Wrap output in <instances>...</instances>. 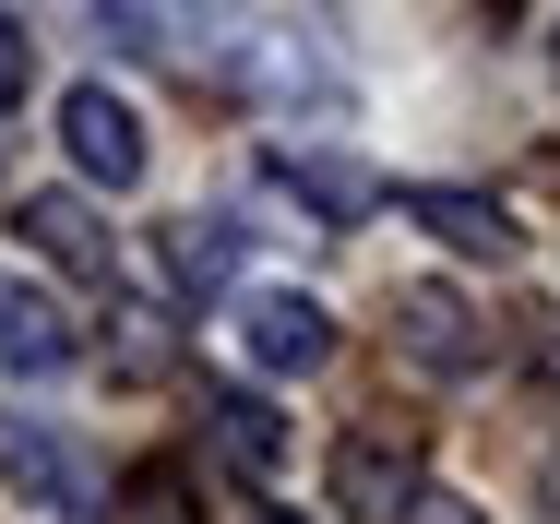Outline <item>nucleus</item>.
I'll use <instances>...</instances> for the list:
<instances>
[{
  "mask_svg": "<svg viewBox=\"0 0 560 524\" xmlns=\"http://www.w3.org/2000/svg\"><path fill=\"white\" fill-rule=\"evenodd\" d=\"M226 263H238L226 226H179V238H167V287H226Z\"/></svg>",
  "mask_w": 560,
  "mask_h": 524,
  "instance_id": "nucleus-9",
  "label": "nucleus"
},
{
  "mask_svg": "<svg viewBox=\"0 0 560 524\" xmlns=\"http://www.w3.org/2000/svg\"><path fill=\"white\" fill-rule=\"evenodd\" d=\"M238 358L275 370V382H299V370L335 358V311L323 299H238Z\"/></svg>",
  "mask_w": 560,
  "mask_h": 524,
  "instance_id": "nucleus-4",
  "label": "nucleus"
},
{
  "mask_svg": "<svg viewBox=\"0 0 560 524\" xmlns=\"http://www.w3.org/2000/svg\"><path fill=\"white\" fill-rule=\"evenodd\" d=\"M382 322H394L406 370H430V382H477L489 370V322L465 311V287H394Z\"/></svg>",
  "mask_w": 560,
  "mask_h": 524,
  "instance_id": "nucleus-1",
  "label": "nucleus"
},
{
  "mask_svg": "<svg viewBox=\"0 0 560 524\" xmlns=\"http://www.w3.org/2000/svg\"><path fill=\"white\" fill-rule=\"evenodd\" d=\"M215 441H226L238 477H275V465H287V418H275L262 394H215Z\"/></svg>",
  "mask_w": 560,
  "mask_h": 524,
  "instance_id": "nucleus-8",
  "label": "nucleus"
},
{
  "mask_svg": "<svg viewBox=\"0 0 560 524\" xmlns=\"http://www.w3.org/2000/svg\"><path fill=\"white\" fill-rule=\"evenodd\" d=\"M0 370H24V382L72 370V311H60L48 287H24L12 263H0Z\"/></svg>",
  "mask_w": 560,
  "mask_h": 524,
  "instance_id": "nucleus-5",
  "label": "nucleus"
},
{
  "mask_svg": "<svg viewBox=\"0 0 560 524\" xmlns=\"http://www.w3.org/2000/svg\"><path fill=\"white\" fill-rule=\"evenodd\" d=\"M24 84H36V48H24V24H12V12H0V107L24 96Z\"/></svg>",
  "mask_w": 560,
  "mask_h": 524,
  "instance_id": "nucleus-12",
  "label": "nucleus"
},
{
  "mask_svg": "<svg viewBox=\"0 0 560 524\" xmlns=\"http://www.w3.org/2000/svg\"><path fill=\"white\" fill-rule=\"evenodd\" d=\"M12 226H24L48 263H84V275H108V214L84 203V191H24V203H12Z\"/></svg>",
  "mask_w": 560,
  "mask_h": 524,
  "instance_id": "nucleus-7",
  "label": "nucleus"
},
{
  "mask_svg": "<svg viewBox=\"0 0 560 524\" xmlns=\"http://www.w3.org/2000/svg\"><path fill=\"white\" fill-rule=\"evenodd\" d=\"M60 143H72V167H84L96 191H131V179H143V119H131L108 84H72V96H60Z\"/></svg>",
  "mask_w": 560,
  "mask_h": 524,
  "instance_id": "nucleus-3",
  "label": "nucleus"
},
{
  "mask_svg": "<svg viewBox=\"0 0 560 524\" xmlns=\"http://www.w3.org/2000/svg\"><path fill=\"white\" fill-rule=\"evenodd\" d=\"M335 501L358 524H418V501H430L418 489V441L406 429H346L335 441Z\"/></svg>",
  "mask_w": 560,
  "mask_h": 524,
  "instance_id": "nucleus-2",
  "label": "nucleus"
},
{
  "mask_svg": "<svg viewBox=\"0 0 560 524\" xmlns=\"http://www.w3.org/2000/svg\"><path fill=\"white\" fill-rule=\"evenodd\" d=\"M0 465H12V477H24V489H48V501H60V489H72V465H60V453H48V441H36V429H0Z\"/></svg>",
  "mask_w": 560,
  "mask_h": 524,
  "instance_id": "nucleus-10",
  "label": "nucleus"
},
{
  "mask_svg": "<svg viewBox=\"0 0 560 524\" xmlns=\"http://www.w3.org/2000/svg\"><path fill=\"white\" fill-rule=\"evenodd\" d=\"M406 214H418L430 238H453L465 263H513V251H525V226L489 203V191H406Z\"/></svg>",
  "mask_w": 560,
  "mask_h": 524,
  "instance_id": "nucleus-6",
  "label": "nucleus"
},
{
  "mask_svg": "<svg viewBox=\"0 0 560 524\" xmlns=\"http://www.w3.org/2000/svg\"><path fill=\"white\" fill-rule=\"evenodd\" d=\"M131 524H191V489H179L167 465H143V477H131Z\"/></svg>",
  "mask_w": 560,
  "mask_h": 524,
  "instance_id": "nucleus-11",
  "label": "nucleus"
},
{
  "mask_svg": "<svg viewBox=\"0 0 560 524\" xmlns=\"http://www.w3.org/2000/svg\"><path fill=\"white\" fill-rule=\"evenodd\" d=\"M262 524H299V513H262Z\"/></svg>",
  "mask_w": 560,
  "mask_h": 524,
  "instance_id": "nucleus-14",
  "label": "nucleus"
},
{
  "mask_svg": "<svg viewBox=\"0 0 560 524\" xmlns=\"http://www.w3.org/2000/svg\"><path fill=\"white\" fill-rule=\"evenodd\" d=\"M549 513H560V453H549Z\"/></svg>",
  "mask_w": 560,
  "mask_h": 524,
  "instance_id": "nucleus-13",
  "label": "nucleus"
}]
</instances>
